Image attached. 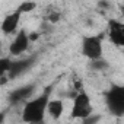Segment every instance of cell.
Here are the masks:
<instances>
[{"label": "cell", "mask_w": 124, "mask_h": 124, "mask_svg": "<svg viewBox=\"0 0 124 124\" xmlns=\"http://www.w3.org/2000/svg\"><path fill=\"white\" fill-rule=\"evenodd\" d=\"M91 115H93V105H92V101H91L89 93L82 88V89L78 91L76 95L73 96L72 109H70L69 117H70L72 120L83 121V120L89 118Z\"/></svg>", "instance_id": "277c9868"}, {"label": "cell", "mask_w": 124, "mask_h": 124, "mask_svg": "<svg viewBox=\"0 0 124 124\" xmlns=\"http://www.w3.org/2000/svg\"><path fill=\"white\" fill-rule=\"evenodd\" d=\"M34 89H35V85H25V86H22V88H19V89H16L10 93V101L15 102V104L23 101V104H25L26 101L31 99L29 96L32 95Z\"/></svg>", "instance_id": "9c48e42d"}, {"label": "cell", "mask_w": 124, "mask_h": 124, "mask_svg": "<svg viewBox=\"0 0 124 124\" xmlns=\"http://www.w3.org/2000/svg\"><path fill=\"white\" fill-rule=\"evenodd\" d=\"M104 104L114 117H124V83H114L104 92Z\"/></svg>", "instance_id": "3957f363"}, {"label": "cell", "mask_w": 124, "mask_h": 124, "mask_svg": "<svg viewBox=\"0 0 124 124\" xmlns=\"http://www.w3.org/2000/svg\"><path fill=\"white\" fill-rule=\"evenodd\" d=\"M34 64V58H21V60H12V64H10V70L8 73V76L10 79H15L18 78L21 73H23L25 70H28L31 66Z\"/></svg>", "instance_id": "ba28073f"}, {"label": "cell", "mask_w": 124, "mask_h": 124, "mask_svg": "<svg viewBox=\"0 0 124 124\" xmlns=\"http://www.w3.org/2000/svg\"><path fill=\"white\" fill-rule=\"evenodd\" d=\"M104 39L102 34L83 35L80 38V54L89 61H98L104 57Z\"/></svg>", "instance_id": "7a4b0ae2"}, {"label": "cell", "mask_w": 124, "mask_h": 124, "mask_svg": "<svg viewBox=\"0 0 124 124\" xmlns=\"http://www.w3.org/2000/svg\"><path fill=\"white\" fill-rule=\"evenodd\" d=\"M22 15H23V12H22L19 8H16L15 10L9 12V13L3 18L2 25H0L2 32H3L5 35H13V37H15V35L21 31V29H19V23H21Z\"/></svg>", "instance_id": "5b68a950"}, {"label": "cell", "mask_w": 124, "mask_h": 124, "mask_svg": "<svg viewBox=\"0 0 124 124\" xmlns=\"http://www.w3.org/2000/svg\"><path fill=\"white\" fill-rule=\"evenodd\" d=\"M99 120H101V115H91L89 118L80 121V124H98Z\"/></svg>", "instance_id": "7c38bea8"}, {"label": "cell", "mask_w": 124, "mask_h": 124, "mask_svg": "<svg viewBox=\"0 0 124 124\" xmlns=\"http://www.w3.org/2000/svg\"><path fill=\"white\" fill-rule=\"evenodd\" d=\"M53 91H54V83H50L45 86L39 95L31 98L26 101L22 107L21 118L26 124H42L45 120V114L48 109V104L53 99Z\"/></svg>", "instance_id": "6da1fadb"}, {"label": "cell", "mask_w": 124, "mask_h": 124, "mask_svg": "<svg viewBox=\"0 0 124 124\" xmlns=\"http://www.w3.org/2000/svg\"><path fill=\"white\" fill-rule=\"evenodd\" d=\"M48 117H51L53 120H58L61 118V115L64 114V101L60 98H53L48 104V109H47Z\"/></svg>", "instance_id": "30bf717a"}, {"label": "cell", "mask_w": 124, "mask_h": 124, "mask_svg": "<svg viewBox=\"0 0 124 124\" xmlns=\"http://www.w3.org/2000/svg\"><path fill=\"white\" fill-rule=\"evenodd\" d=\"M108 39L112 45L124 48V21H109L108 23Z\"/></svg>", "instance_id": "52a82bcc"}, {"label": "cell", "mask_w": 124, "mask_h": 124, "mask_svg": "<svg viewBox=\"0 0 124 124\" xmlns=\"http://www.w3.org/2000/svg\"><path fill=\"white\" fill-rule=\"evenodd\" d=\"M23 13H26V12H32L35 8H37V5L35 3H28V2H25V3H22V5H19L18 6Z\"/></svg>", "instance_id": "8fae6325"}, {"label": "cell", "mask_w": 124, "mask_h": 124, "mask_svg": "<svg viewBox=\"0 0 124 124\" xmlns=\"http://www.w3.org/2000/svg\"><path fill=\"white\" fill-rule=\"evenodd\" d=\"M31 44V38H29V32L26 29H21L12 39L10 45H9V54L10 57H21L29 47Z\"/></svg>", "instance_id": "8992f818"}]
</instances>
